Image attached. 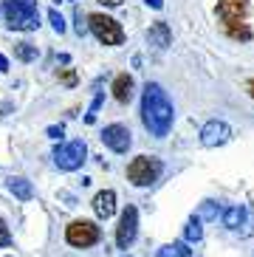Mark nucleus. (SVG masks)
<instances>
[{
  "label": "nucleus",
  "mask_w": 254,
  "mask_h": 257,
  "mask_svg": "<svg viewBox=\"0 0 254 257\" xmlns=\"http://www.w3.org/2000/svg\"><path fill=\"white\" fill-rule=\"evenodd\" d=\"M175 121V107H172L167 91L158 82H147L142 91V124L150 136L164 139L172 130Z\"/></svg>",
  "instance_id": "f257e3e1"
},
{
  "label": "nucleus",
  "mask_w": 254,
  "mask_h": 257,
  "mask_svg": "<svg viewBox=\"0 0 254 257\" xmlns=\"http://www.w3.org/2000/svg\"><path fill=\"white\" fill-rule=\"evenodd\" d=\"M248 12H251L248 0H217V20L223 23L226 34L232 40H240V43H248L254 37L246 23Z\"/></svg>",
  "instance_id": "f03ea898"
},
{
  "label": "nucleus",
  "mask_w": 254,
  "mask_h": 257,
  "mask_svg": "<svg viewBox=\"0 0 254 257\" xmlns=\"http://www.w3.org/2000/svg\"><path fill=\"white\" fill-rule=\"evenodd\" d=\"M3 17H6V26L12 31H37V0H3Z\"/></svg>",
  "instance_id": "7ed1b4c3"
},
{
  "label": "nucleus",
  "mask_w": 254,
  "mask_h": 257,
  "mask_svg": "<svg viewBox=\"0 0 254 257\" xmlns=\"http://www.w3.org/2000/svg\"><path fill=\"white\" fill-rule=\"evenodd\" d=\"M164 173V161L156 156H136L127 164V181L133 187H153Z\"/></svg>",
  "instance_id": "20e7f679"
},
{
  "label": "nucleus",
  "mask_w": 254,
  "mask_h": 257,
  "mask_svg": "<svg viewBox=\"0 0 254 257\" xmlns=\"http://www.w3.org/2000/svg\"><path fill=\"white\" fill-rule=\"evenodd\" d=\"M88 31L102 43V46H121L124 43V29L119 26V20H113L107 15H90L88 17Z\"/></svg>",
  "instance_id": "39448f33"
},
{
  "label": "nucleus",
  "mask_w": 254,
  "mask_h": 257,
  "mask_svg": "<svg viewBox=\"0 0 254 257\" xmlns=\"http://www.w3.org/2000/svg\"><path fill=\"white\" fill-rule=\"evenodd\" d=\"M88 159V144L82 139H74V142H65V144H57L54 150V164L60 167L62 173H74L85 164Z\"/></svg>",
  "instance_id": "423d86ee"
},
{
  "label": "nucleus",
  "mask_w": 254,
  "mask_h": 257,
  "mask_svg": "<svg viewBox=\"0 0 254 257\" xmlns=\"http://www.w3.org/2000/svg\"><path fill=\"white\" fill-rule=\"evenodd\" d=\"M65 240L74 249H90V246H96L102 240V229L93 220H74L65 229Z\"/></svg>",
  "instance_id": "0eeeda50"
},
{
  "label": "nucleus",
  "mask_w": 254,
  "mask_h": 257,
  "mask_svg": "<svg viewBox=\"0 0 254 257\" xmlns=\"http://www.w3.org/2000/svg\"><path fill=\"white\" fill-rule=\"evenodd\" d=\"M136 234H139V209L127 204L119 218V226H116V246L119 249H130Z\"/></svg>",
  "instance_id": "6e6552de"
},
{
  "label": "nucleus",
  "mask_w": 254,
  "mask_h": 257,
  "mask_svg": "<svg viewBox=\"0 0 254 257\" xmlns=\"http://www.w3.org/2000/svg\"><path fill=\"white\" fill-rule=\"evenodd\" d=\"M232 139V127L223 119H209L201 127V144L203 147H223Z\"/></svg>",
  "instance_id": "1a4fd4ad"
},
{
  "label": "nucleus",
  "mask_w": 254,
  "mask_h": 257,
  "mask_svg": "<svg viewBox=\"0 0 254 257\" xmlns=\"http://www.w3.org/2000/svg\"><path fill=\"white\" fill-rule=\"evenodd\" d=\"M102 142H105V147H110L113 153H127L130 150V144H133V136H130V130L124 127V124H107L105 130H102Z\"/></svg>",
  "instance_id": "9d476101"
},
{
  "label": "nucleus",
  "mask_w": 254,
  "mask_h": 257,
  "mask_svg": "<svg viewBox=\"0 0 254 257\" xmlns=\"http://www.w3.org/2000/svg\"><path fill=\"white\" fill-rule=\"evenodd\" d=\"M93 212H96L99 220L113 218V212H116V192H113V189L96 192V198H93Z\"/></svg>",
  "instance_id": "9b49d317"
},
{
  "label": "nucleus",
  "mask_w": 254,
  "mask_h": 257,
  "mask_svg": "<svg viewBox=\"0 0 254 257\" xmlns=\"http://www.w3.org/2000/svg\"><path fill=\"white\" fill-rule=\"evenodd\" d=\"M147 40H150V46H156L158 51H164V48L172 43V29L164 23V20H156V23L147 29Z\"/></svg>",
  "instance_id": "f8f14e48"
},
{
  "label": "nucleus",
  "mask_w": 254,
  "mask_h": 257,
  "mask_svg": "<svg viewBox=\"0 0 254 257\" xmlns=\"http://www.w3.org/2000/svg\"><path fill=\"white\" fill-rule=\"evenodd\" d=\"M133 88H136V82H133L130 74H116V79H113V85H110L113 99L121 102V105H127V102L133 99Z\"/></svg>",
  "instance_id": "ddd939ff"
},
{
  "label": "nucleus",
  "mask_w": 254,
  "mask_h": 257,
  "mask_svg": "<svg viewBox=\"0 0 254 257\" xmlns=\"http://www.w3.org/2000/svg\"><path fill=\"white\" fill-rule=\"evenodd\" d=\"M6 187H9V192L15 198H20V201H31V198H34V187H31V181L23 178V175H12L6 181Z\"/></svg>",
  "instance_id": "4468645a"
},
{
  "label": "nucleus",
  "mask_w": 254,
  "mask_h": 257,
  "mask_svg": "<svg viewBox=\"0 0 254 257\" xmlns=\"http://www.w3.org/2000/svg\"><path fill=\"white\" fill-rule=\"evenodd\" d=\"M243 218H246V206L243 204H234V206H226L223 209V226L226 229H240V223H243Z\"/></svg>",
  "instance_id": "2eb2a0df"
},
{
  "label": "nucleus",
  "mask_w": 254,
  "mask_h": 257,
  "mask_svg": "<svg viewBox=\"0 0 254 257\" xmlns=\"http://www.w3.org/2000/svg\"><path fill=\"white\" fill-rule=\"evenodd\" d=\"M192 243L187 240H175V243H167L158 249V257H192V249H189Z\"/></svg>",
  "instance_id": "dca6fc26"
},
{
  "label": "nucleus",
  "mask_w": 254,
  "mask_h": 257,
  "mask_svg": "<svg viewBox=\"0 0 254 257\" xmlns=\"http://www.w3.org/2000/svg\"><path fill=\"white\" fill-rule=\"evenodd\" d=\"M201 223H203V220L192 215V218L187 220V226H184V240H187V243H201L203 240V226H201Z\"/></svg>",
  "instance_id": "f3484780"
},
{
  "label": "nucleus",
  "mask_w": 254,
  "mask_h": 257,
  "mask_svg": "<svg viewBox=\"0 0 254 257\" xmlns=\"http://www.w3.org/2000/svg\"><path fill=\"white\" fill-rule=\"evenodd\" d=\"M217 215H220V206H217V201H203V204L198 206V212H195V218H201L203 223L217 220Z\"/></svg>",
  "instance_id": "a211bd4d"
},
{
  "label": "nucleus",
  "mask_w": 254,
  "mask_h": 257,
  "mask_svg": "<svg viewBox=\"0 0 254 257\" xmlns=\"http://www.w3.org/2000/svg\"><path fill=\"white\" fill-rule=\"evenodd\" d=\"M15 57L20 62H34L40 57V51H37V46H31V43H17V46H15Z\"/></svg>",
  "instance_id": "6ab92c4d"
},
{
  "label": "nucleus",
  "mask_w": 254,
  "mask_h": 257,
  "mask_svg": "<svg viewBox=\"0 0 254 257\" xmlns=\"http://www.w3.org/2000/svg\"><path fill=\"white\" fill-rule=\"evenodd\" d=\"M48 23H51V29L57 31V34H62V31H65V17H62L57 9H51V12H48Z\"/></svg>",
  "instance_id": "aec40b11"
},
{
  "label": "nucleus",
  "mask_w": 254,
  "mask_h": 257,
  "mask_svg": "<svg viewBox=\"0 0 254 257\" xmlns=\"http://www.w3.org/2000/svg\"><path fill=\"white\" fill-rule=\"evenodd\" d=\"M102 102H105V93H96V96H93V102H90L88 116H85V121H88V124H93V121H96V110L102 107Z\"/></svg>",
  "instance_id": "412c9836"
},
{
  "label": "nucleus",
  "mask_w": 254,
  "mask_h": 257,
  "mask_svg": "<svg viewBox=\"0 0 254 257\" xmlns=\"http://www.w3.org/2000/svg\"><path fill=\"white\" fill-rule=\"evenodd\" d=\"M240 226H243V229H240V234H243V237H248V234L254 232V212L248 209V206H246V218H243V223H240Z\"/></svg>",
  "instance_id": "4be33fe9"
},
{
  "label": "nucleus",
  "mask_w": 254,
  "mask_h": 257,
  "mask_svg": "<svg viewBox=\"0 0 254 257\" xmlns=\"http://www.w3.org/2000/svg\"><path fill=\"white\" fill-rule=\"evenodd\" d=\"M9 243H12V232H9L6 220L0 218V246H9Z\"/></svg>",
  "instance_id": "5701e85b"
},
{
  "label": "nucleus",
  "mask_w": 254,
  "mask_h": 257,
  "mask_svg": "<svg viewBox=\"0 0 254 257\" xmlns=\"http://www.w3.org/2000/svg\"><path fill=\"white\" fill-rule=\"evenodd\" d=\"M76 34H79V37H85V34H88V26L82 23V12H79V9H76Z\"/></svg>",
  "instance_id": "b1692460"
},
{
  "label": "nucleus",
  "mask_w": 254,
  "mask_h": 257,
  "mask_svg": "<svg viewBox=\"0 0 254 257\" xmlns=\"http://www.w3.org/2000/svg\"><path fill=\"white\" fill-rule=\"evenodd\" d=\"M45 133H48V139H62V133H65V127H62V124H51V127L45 130Z\"/></svg>",
  "instance_id": "393cba45"
},
{
  "label": "nucleus",
  "mask_w": 254,
  "mask_h": 257,
  "mask_svg": "<svg viewBox=\"0 0 254 257\" xmlns=\"http://www.w3.org/2000/svg\"><path fill=\"white\" fill-rule=\"evenodd\" d=\"M60 79H62L65 85H74V82H76V74H74V71H62V76H60Z\"/></svg>",
  "instance_id": "a878e982"
},
{
  "label": "nucleus",
  "mask_w": 254,
  "mask_h": 257,
  "mask_svg": "<svg viewBox=\"0 0 254 257\" xmlns=\"http://www.w3.org/2000/svg\"><path fill=\"white\" fill-rule=\"evenodd\" d=\"M99 3H102V6H110V9H116V6H121L124 0H99Z\"/></svg>",
  "instance_id": "bb28decb"
},
{
  "label": "nucleus",
  "mask_w": 254,
  "mask_h": 257,
  "mask_svg": "<svg viewBox=\"0 0 254 257\" xmlns=\"http://www.w3.org/2000/svg\"><path fill=\"white\" fill-rule=\"evenodd\" d=\"M150 9H164V0H144Z\"/></svg>",
  "instance_id": "cd10ccee"
},
{
  "label": "nucleus",
  "mask_w": 254,
  "mask_h": 257,
  "mask_svg": "<svg viewBox=\"0 0 254 257\" xmlns=\"http://www.w3.org/2000/svg\"><path fill=\"white\" fill-rule=\"evenodd\" d=\"M6 71H9V60L0 54V74H6Z\"/></svg>",
  "instance_id": "c85d7f7f"
},
{
  "label": "nucleus",
  "mask_w": 254,
  "mask_h": 257,
  "mask_svg": "<svg viewBox=\"0 0 254 257\" xmlns=\"http://www.w3.org/2000/svg\"><path fill=\"white\" fill-rule=\"evenodd\" d=\"M246 91H248V96L254 99V79H248V85H246Z\"/></svg>",
  "instance_id": "c756f323"
},
{
  "label": "nucleus",
  "mask_w": 254,
  "mask_h": 257,
  "mask_svg": "<svg viewBox=\"0 0 254 257\" xmlns=\"http://www.w3.org/2000/svg\"><path fill=\"white\" fill-rule=\"evenodd\" d=\"M121 257H133V254H121Z\"/></svg>",
  "instance_id": "7c9ffc66"
},
{
  "label": "nucleus",
  "mask_w": 254,
  "mask_h": 257,
  "mask_svg": "<svg viewBox=\"0 0 254 257\" xmlns=\"http://www.w3.org/2000/svg\"><path fill=\"white\" fill-rule=\"evenodd\" d=\"M9 257H12V254H9Z\"/></svg>",
  "instance_id": "2f4dec72"
}]
</instances>
